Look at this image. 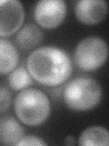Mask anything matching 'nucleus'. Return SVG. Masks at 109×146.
Here are the masks:
<instances>
[{
  "label": "nucleus",
  "mask_w": 109,
  "mask_h": 146,
  "mask_svg": "<svg viewBox=\"0 0 109 146\" xmlns=\"http://www.w3.org/2000/svg\"><path fill=\"white\" fill-rule=\"evenodd\" d=\"M26 68L34 80L45 86H58L71 74L70 58L63 49L45 46L34 50L26 60Z\"/></svg>",
  "instance_id": "obj_1"
},
{
  "label": "nucleus",
  "mask_w": 109,
  "mask_h": 146,
  "mask_svg": "<svg viewBox=\"0 0 109 146\" xmlns=\"http://www.w3.org/2000/svg\"><path fill=\"white\" fill-rule=\"evenodd\" d=\"M102 98L99 83L91 78L79 77L71 80L63 90V99L68 108L85 111L95 108Z\"/></svg>",
  "instance_id": "obj_2"
},
{
  "label": "nucleus",
  "mask_w": 109,
  "mask_h": 146,
  "mask_svg": "<svg viewBox=\"0 0 109 146\" xmlns=\"http://www.w3.org/2000/svg\"><path fill=\"white\" fill-rule=\"evenodd\" d=\"M14 107L17 118L28 126L40 125L47 120L50 112L47 96L36 89H26L18 93Z\"/></svg>",
  "instance_id": "obj_3"
},
{
  "label": "nucleus",
  "mask_w": 109,
  "mask_h": 146,
  "mask_svg": "<svg viewBox=\"0 0 109 146\" xmlns=\"http://www.w3.org/2000/svg\"><path fill=\"white\" fill-rule=\"evenodd\" d=\"M109 49L106 42L97 36H87L77 44L74 59L82 70L92 71L99 68L106 61Z\"/></svg>",
  "instance_id": "obj_4"
},
{
  "label": "nucleus",
  "mask_w": 109,
  "mask_h": 146,
  "mask_svg": "<svg viewBox=\"0 0 109 146\" xmlns=\"http://www.w3.org/2000/svg\"><path fill=\"white\" fill-rule=\"evenodd\" d=\"M66 14V6L62 0H41L35 4L34 9L35 21L45 29H54L59 26Z\"/></svg>",
  "instance_id": "obj_5"
},
{
  "label": "nucleus",
  "mask_w": 109,
  "mask_h": 146,
  "mask_svg": "<svg viewBox=\"0 0 109 146\" xmlns=\"http://www.w3.org/2000/svg\"><path fill=\"white\" fill-rule=\"evenodd\" d=\"M24 8L17 0L0 1V35L7 36L20 29L24 21Z\"/></svg>",
  "instance_id": "obj_6"
},
{
  "label": "nucleus",
  "mask_w": 109,
  "mask_h": 146,
  "mask_svg": "<svg viewBox=\"0 0 109 146\" xmlns=\"http://www.w3.org/2000/svg\"><path fill=\"white\" fill-rule=\"evenodd\" d=\"M107 11V3L104 0H80L75 7L77 19L85 25L98 24L106 17Z\"/></svg>",
  "instance_id": "obj_7"
},
{
  "label": "nucleus",
  "mask_w": 109,
  "mask_h": 146,
  "mask_svg": "<svg viewBox=\"0 0 109 146\" xmlns=\"http://www.w3.org/2000/svg\"><path fill=\"white\" fill-rule=\"evenodd\" d=\"M24 129L12 117L2 118L0 121V141L5 145H17L24 137Z\"/></svg>",
  "instance_id": "obj_8"
},
{
  "label": "nucleus",
  "mask_w": 109,
  "mask_h": 146,
  "mask_svg": "<svg viewBox=\"0 0 109 146\" xmlns=\"http://www.w3.org/2000/svg\"><path fill=\"white\" fill-rule=\"evenodd\" d=\"M78 144L82 146H109V131L100 126L86 128L79 136Z\"/></svg>",
  "instance_id": "obj_9"
},
{
  "label": "nucleus",
  "mask_w": 109,
  "mask_h": 146,
  "mask_svg": "<svg viewBox=\"0 0 109 146\" xmlns=\"http://www.w3.org/2000/svg\"><path fill=\"white\" fill-rule=\"evenodd\" d=\"M18 63V53L13 44L2 38L0 39V72L1 75L12 72Z\"/></svg>",
  "instance_id": "obj_10"
},
{
  "label": "nucleus",
  "mask_w": 109,
  "mask_h": 146,
  "mask_svg": "<svg viewBox=\"0 0 109 146\" xmlns=\"http://www.w3.org/2000/svg\"><path fill=\"white\" fill-rule=\"evenodd\" d=\"M16 43L24 50H28L37 46L42 40V32L34 24H27L18 31Z\"/></svg>",
  "instance_id": "obj_11"
},
{
  "label": "nucleus",
  "mask_w": 109,
  "mask_h": 146,
  "mask_svg": "<svg viewBox=\"0 0 109 146\" xmlns=\"http://www.w3.org/2000/svg\"><path fill=\"white\" fill-rule=\"evenodd\" d=\"M8 82L10 87L15 90H24L33 83L32 76L29 71L24 67H18L15 68L9 75Z\"/></svg>",
  "instance_id": "obj_12"
},
{
  "label": "nucleus",
  "mask_w": 109,
  "mask_h": 146,
  "mask_svg": "<svg viewBox=\"0 0 109 146\" xmlns=\"http://www.w3.org/2000/svg\"><path fill=\"white\" fill-rule=\"evenodd\" d=\"M11 103V94L6 87L0 88V112L3 113Z\"/></svg>",
  "instance_id": "obj_13"
},
{
  "label": "nucleus",
  "mask_w": 109,
  "mask_h": 146,
  "mask_svg": "<svg viewBox=\"0 0 109 146\" xmlns=\"http://www.w3.org/2000/svg\"><path fill=\"white\" fill-rule=\"evenodd\" d=\"M18 146L21 145H34V146H42V145H47V143H45L43 140H41L39 137L36 136H24L22 140L17 143Z\"/></svg>",
  "instance_id": "obj_14"
},
{
  "label": "nucleus",
  "mask_w": 109,
  "mask_h": 146,
  "mask_svg": "<svg viewBox=\"0 0 109 146\" xmlns=\"http://www.w3.org/2000/svg\"><path fill=\"white\" fill-rule=\"evenodd\" d=\"M74 139L75 138L73 136H67L66 138L65 139V143L66 144H69V145L74 144V143H75V140Z\"/></svg>",
  "instance_id": "obj_15"
}]
</instances>
